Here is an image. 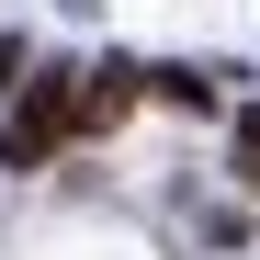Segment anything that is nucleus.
I'll return each instance as SVG.
<instances>
[{
  "mask_svg": "<svg viewBox=\"0 0 260 260\" xmlns=\"http://www.w3.org/2000/svg\"><path fill=\"white\" fill-rule=\"evenodd\" d=\"M79 136V68H46L12 91V124H0V170H46L57 147Z\"/></svg>",
  "mask_w": 260,
  "mask_h": 260,
  "instance_id": "obj_1",
  "label": "nucleus"
},
{
  "mask_svg": "<svg viewBox=\"0 0 260 260\" xmlns=\"http://www.w3.org/2000/svg\"><path fill=\"white\" fill-rule=\"evenodd\" d=\"M136 102H147V68H136V57H102V68H91V91H79V136H113Z\"/></svg>",
  "mask_w": 260,
  "mask_h": 260,
  "instance_id": "obj_2",
  "label": "nucleus"
},
{
  "mask_svg": "<svg viewBox=\"0 0 260 260\" xmlns=\"http://www.w3.org/2000/svg\"><path fill=\"white\" fill-rule=\"evenodd\" d=\"M147 91H158V102H181V113H204V102H215V79H192V68H147Z\"/></svg>",
  "mask_w": 260,
  "mask_h": 260,
  "instance_id": "obj_3",
  "label": "nucleus"
},
{
  "mask_svg": "<svg viewBox=\"0 0 260 260\" xmlns=\"http://www.w3.org/2000/svg\"><path fill=\"white\" fill-rule=\"evenodd\" d=\"M12 91H23V46L0 34V102H12Z\"/></svg>",
  "mask_w": 260,
  "mask_h": 260,
  "instance_id": "obj_4",
  "label": "nucleus"
},
{
  "mask_svg": "<svg viewBox=\"0 0 260 260\" xmlns=\"http://www.w3.org/2000/svg\"><path fill=\"white\" fill-rule=\"evenodd\" d=\"M238 158H260V113H238Z\"/></svg>",
  "mask_w": 260,
  "mask_h": 260,
  "instance_id": "obj_5",
  "label": "nucleus"
},
{
  "mask_svg": "<svg viewBox=\"0 0 260 260\" xmlns=\"http://www.w3.org/2000/svg\"><path fill=\"white\" fill-rule=\"evenodd\" d=\"M238 181H249V192H260V158H238Z\"/></svg>",
  "mask_w": 260,
  "mask_h": 260,
  "instance_id": "obj_6",
  "label": "nucleus"
}]
</instances>
